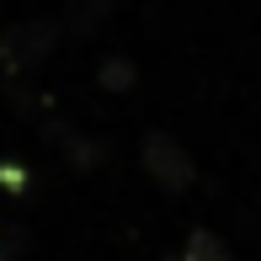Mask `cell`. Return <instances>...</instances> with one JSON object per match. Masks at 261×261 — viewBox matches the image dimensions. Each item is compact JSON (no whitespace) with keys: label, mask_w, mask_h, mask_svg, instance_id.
<instances>
[{"label":"cell","mask_w":261,"mask_h":261,"mask_svg":"<svg viewBox=\"0 0 261 261\" xmlns=\"http://www.w3.org/2000/svg\"><path fill=\"white\" fill-rule=\"evenodd\" d=\"M59 38H64V27L48 16H27V21H11L6 32H0V64L11 69V75H27V69L48 64Z\"/></svg>","instance_id":"cell-1"},{"label":"cell","mask_w":261,"mask_h":261,"mask_svg":"<svg viewBox=\"0 0 261 261\" xmlns=\"http://www.w3.org/2000/svg\"><path fill=\"white\" fill-rule=\"evenodd\" d=\"M176 261H234V251H229V240H224V234H213V229H192Z\"/></svg>","instance_id":"cell-4"},{"label":"cell","mask_w":261,"mask_h":261,"mask_svg":"<svg viewBox=\"0 0 261 261\" xmlns=\"http://www.w3.org/2000/svg\"><path fill=\"white\" fill-rule=\"evenodd\" d=\"M112 16V0H69V32H96L101 21Z\"/></svg>","instance_id":"cell-6"},{"label":"cell","mask_w":261,"mask_h":261,"mask_svg":"<svg viewBox=\"0 0 261 261\" xmlns=\"http://www.w3.org/2000/svg\"><path fill=\"white\" fill-rule=\"evenodd\" d=\"M134 80H139V69H134V59H128V54H107L101 64H96V86L107 91V96H128Z\"/></svg>","instance_id":"cell-3"},{"label":"cell","mask_w":261,"mask_h":261,"mask_svg":"<svg viewBox=\"0 0 261 261\" xmlns=\"http://www.w3.org/2000/svg\"><path fill=\"white\" fill-rule=\"evenodd\" d=\"M139 165H144V176L165 192H187V187L197 181V160L187 155L181 139H171L165 128H149L144 144H139Z\"/></svg>","instance_id":"cell-2"},{"label":"cell","mask_w":261,"mask_h":261,"mask_svg":"<svg viewBox=\"0 0 261 261\" xmlns=\"http://www.w3.org/2000/svg\"><path fill=\"white\" fill-rule=\"evenodd\" d=\"M59 149H64V160L75 165V171H96L101 165V144H91V139H80V134H69V128H59Z\"/></svg>","instance_id":"cell-5"}]
</instances>
